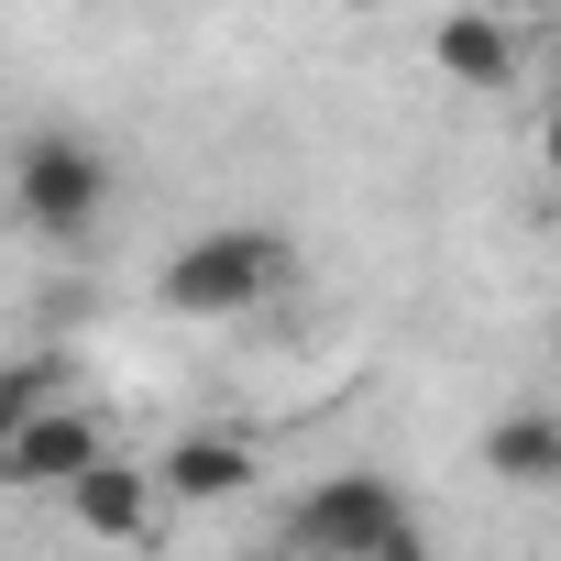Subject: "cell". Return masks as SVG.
<instances>
[{
	"instance_id": "obj_1",
	"label": "cell",
	"mask_w": 561,
	"mask_h": 561,
	"mask_svg": "<svg viewBox=\"0 0 561 561\" xmlns=\"http://www.w3.org/2000/svg\"><path fill=\"white\" fill-rule=\"evenodd\" d=\"M298 287V242L287 231H264V220H220V231H187L154 275V298L176 320H242L264 298H287Z\"/></svg>"
},
{
	"instance_id": "obj_2",
	"label": "cell",
	"mask_w": 561,
	"mask_h": 561,
	"mask_svg": "<svg viewBox=\"0 0 561 561\" xmlns=\"http://www.w3.org/2000/svg\"><path fill=\"white\" fill-rule=\"evenodd\" d=\"M111 154L89 144V133H34L23 154H12V209H23V231L34 242H89L100 220H111Z\"/></svg>"
},
{
	"instance_id": "obj_3",
	"label": "cell",
	"mask_w": 561,
	"mask_h": 561,
	"mask_svg": "<svg viewBox=\"0 0 561 561\" xmlns=\"http://www.w3.org/2000/svg\"><path fill=\"white\" fill-rule=\"evenodd\" d=\"M397 517H408V484H386V473H320L287 506V550H275V561H364Z\"/></svg>"
},
{
	"instance_id": "obj_4",
	"label": "cell",
	"mask_w": 561,
	"mask_h": 561,
	"mask_svg": "<svg viewBox=\"0 0 561 561\" xmlns=\"http://www.w3.org/2000/svg\"><path fill=\"white\" fill-rule=\"evenodd\" d=\"M100 451H111V440H100V419H89L78 397H56L45 419H23L12 440H0V484H12V495H67Z\"/></svg>"
},
{
	"instance_id": "obj_5",
	"label": "cell",
	"mask_w": 561,
	"mask_h": 561,
	"mask_svg": "<svg viewBox=\"0 0 561 561\" xmlns=\"http://www.w3.org/2000/svg\"><path fill=\"white\" fill-rule=\"evenodd\" d=\"M144 473H154V506H231V495H253L264 451H253L242 430H187V440H165V462H144Z\"/></svg>"
},
{
	"instance_id": "obj_6",
	"label": "cell",
	"mask_w": 561,
	"mask_h": 561,
	"mask_svg": "<svg viewBox=\"0 0 561 561\" xmlns=\"http://www.w3.org/2000/svg\"><path fill=\"white\" fill-rule=\"evenodd\" d=\"M430 67H440L451 89H517V78H528V34H517L506 12H440Z\"/></svg>"
},
{
	"instance_id": "obj_7",
	"label": "cell",
	"mask_w": 561,
	"mask_h": 561,
	"mask_svg": "<svg viewBox=\"0 0 561 561\" xmlns=\"http://www.w3.org/2000/svg\"><path fill=\"white\" fill-rule=\"evenodd\" d=\"M67 517H78L89 539L133 550V539H154V517H165V506H154V473H144V462H111V451H100V462L67 484Z\"/></svg>"
},
{
	"instance_id": "obj_8",
	"label": "cell",
	"mask_w": 561,
	"mask_h": 561,
	"mask_svg": "<svg viewBox=\"0 0 561 561\" xmlns=\"http://www.w3.org/2000/svg\"><path fill=\"white\" fill-rule=\"evenodd\" d=\"M484 473H495V484H517V495H550V484H561V408L517 397V408L484 430Z\"/></svg>"
},
{
	"instance_id": "obj_9",
	"label": "cell",
	"mask_w": 561,
	"mask_h": 561,
	"mask_svg": "<svg viewBox=\"0 0 561 561\" xmlns=\"http://www.w3.org/2000/svg\"><path fill=\"white\" fill-rule=\"evenodd\" d=\"M56 397H78V375H67L56 353H23V364H0V440H12L23 419H45Z\"/></svg>"
},
{
	"instance_id": "obj_10",
	"label": "cell",
	"mask_w": 561,
	"mask_h": 561,
	"mask_svg": "<svg viewBox=\"0 0 561 561\" xmlns=\"http://www.w3.org/2000/svg\"><path fill=\"white\" fill-rule=\"evenodd\" d=\"M364 561H440V550H430V539H419V517H397V528H386V539H375V550H364Z\"/></svg>"
},
{
	"instance_id": "obj_11",
	"label": "cell",
	"mask_w": 561,
	"mask_h": 561,
	"mask_svg": "<svg viewBox=\"0 0 561 561\" xmlns=\"http://www.w3.org/2000/svg\"><path fill=\"white\" fill-rule=\"evenodd\" d=\"M342 12H386V0H342Z\"/></svg>"
}]
</instances>
